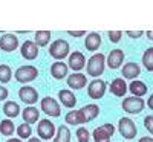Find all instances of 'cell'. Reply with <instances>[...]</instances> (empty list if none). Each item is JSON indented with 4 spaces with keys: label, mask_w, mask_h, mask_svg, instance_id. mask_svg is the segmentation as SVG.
Listing matches in <instances>:
<instances>
[{
    "label": "cell",
    "mask_w": 153,
    "mask_h": 142,
    "mask_svg": "<svg viewBox=\"0 0 153 142\" xmlns=\"http://www.w3.org/2000/svg\"><path fill=\"white\" fill-rule=\"evenodd\" d=\"M22 116H23V122L25 124H35L38 119H40V110L34 106H29V107H25V110L22 112Z\"/></svg>",
    "instance_id": "cell-22"
},
{
    "label": "cell",
    "mask_w": 153,
    "mask_h": 142,
    "mask_svg": "<svg viewBox=\"0 0 153 142\" xmlns=\"http://www.w3.org/2000/svg\"><path fill=\"white\" fill-rule=\"evenodd\" d=\"M3 113L6 115L8 119L17 118V116L22 113L19 102H16V101H5V104H3Z\"/></svg>",
    "instance_id": "cell-23"
},
{
    "label": "cell",
    "mask_w": 153,
    "mask_h": 142,
    "mask_svg": "<svg viewBox=\"0 0 153 142\" xmlns=\"http://www.w3.org/2000/svg\"><path fill=\"white\" fill-rule=\"evenodd\" d=\"M65 122H66V125H81V118H80L78 110L68 112L65 116Z\"/></svg>",
    "instance_id": "cell-30"
},
{
    "label": "cell",
    "mask_w": 153,
    "mask_h": 142,
    "mask_svg": "<svg viewBox=\"0 0 153 142\" xmlns=\"http://www.w3.org/2000/svg\"><path fill=\"white\" fill-rule=\"evenodd\" d=\"M124 57H126V54H124L123 49H113V50H110V54L106 57V66L109 69H113V70L120 69L123 66Z\"/></svg>",
    "instance_id": "cell-13"
},
{
    "label": "cell",
    "mask_w": 153,
    "mask_h": 142,
    "mask_svg": "<svg viewBox=\"0 0 153 142\" xmlns=\"http://www.w3.org/2000/svg\"><path fill=\"white\" fill-rule=\"evenodd\" d=\"M12 78V70L8 64H0V84H6Z\"/></svg>",
    "instance_id": "cell-31"
},
{
    "label": "cell",
    "mask_w": 153,
    "mask_h": 142,
    "mask_svg": "<svg viewBox=\"0 0 153 142\" xmlns=\"http://www.w3.org/2000/svg\"><path fill=\"white\" fill-rule=\"evenodd\" d=\"M8 96H9V90H8L5 86L0 84V101H5V99H8Z\"/></svg>",
    "instance_id": "cell-35"
},
{
    "label": "cell",
    "mask_w": 153,
    "mask_h": 142,
    "mask_svg": "<svg viewBox=\"0 0 153 142\" xmlns=\"http://www.w3.org/2000/svg\"><path fill=\"white\" fill-rule=\"evenodd\" d=\"M121 107L126 113H129V115H139L144 107H146V102L143 98H136V96H127L123 99L121 102Z\"/></svg>",
    "instance_id": "cell-4"
},
{
    "label": "cell",
    "mask_w": 153,
    "mask_h": 142,
    "mask_svg": "<svg viewBox=\"0 0 153 142\" xmlns=\"http://www.w3.org/2000/svg\"><path fill=\"white\" fill-rule=\"evenodd\" d=\"M78 113H80V118H81V124H87L94 121L95 118H98L100 115V106L98 104H86L83 106L81 109H78Z\"/></svg>",
    "instance_id": "cell-11"
},
{
    "label": "cell",
    "mask_w": 153,
    "mask_h": 142,
    "mask_svg": "<svg viewBox=\"0 0 153 142\" xmlns=\"http://www.w3.org/2000/svg\"><path fill=\"white\" fill-rule=\"evenodd\" d=\"M38 46L32 41V40H26L22 46H20V54L25 60H28V61H34L37 57H38Z\"/></svg>",
    "instance_id": "cell-16"
},
{
    "label": "cell",
    "mask_w": 153,
    "mask_h": 142,
    "mask_svg": "<svg viewBox=\"0 0 153 142\" xmlns=\"http://www.w3.org/2000/svg\"><path fill=\"white\" fill-rule=\"evenodd\" d=\"M28 142H42V139L40 138H31V139H28Z\"/></svg>",
    "instance_id": "cell-41"
},
{
    "label": "cell",
    "mask_w": 153,
    "mask_h": 142,
    "mask_svg": "<svg viewBox=\"0 0 153 142\" xmlns=\"http://www.w3.org/2000/svg\"><path fill=\"white\" fill-rule=\"evenodd\" d=\"M49 55L52 57L55 61H63L66 57L71 55V46L66 40L58 38V40L52 41L49 46Z\"/></svg>",
    "instance_id": "cell-2"
},
{
    "label": "cell",
    "mask_w": 153,
    "mask_h": 142,
    "mask_svg": "<svg viewBox=\"0 0 153 142\" xmlns=\"http://www.w3.org/2000/svg\"><path fill=\"white\" fill-rule=\"evenodd\" d=\"M66 83H68V87L74 89V90H81L84 89L89 83H87V76L81 72H74L72 75H69L66 78Z\"/></svg>",
    "instance_id": "cell-14"
},
{
    "label": "cell",
    "mask_w": 153,
    "mask_h": 142,
    "mask_svg": "<svg viewBox=\"0 0 153 142\" xmlns=\"http://www.w3.org/2000/svg\"><path fill=\"white\" fill-rule=\"evenodd\" d=\"M76 141L78 142H89L91 141V132L86 127H78L76 128Z\"/></svg>",
    "instance_id": "cell-32"
},
{
    "label": "cell",
    "mask_w": 153,
    "mask_h": 142,
    "mask_svg": "<svg viewBox=\"0 0 153 142\" xmlns=\"http://www.w3.org/2000/svg\"><path fill=\"white\" fill-rule=\"evenodd\" d=\"M147 89H149V87H147L143 81H139V80L132 81V83H130V86H129L130 93H132L133 96H136V98H143V96L147 93Z\"/></svg>",
    "instance_id": "cell-24"
},
{
    "label": "cell",
    "mask_w": 153,
    "mask_h": 142,
    "mask_svg": "<svg viewBox=\"0 0 153 142\" xmlns=\"http://www.w3.org/2000/svg\"><path fill=\"white\" fill-rule=\"evenodd\" d=\"M126 34L129 35L130 38H133V40H136V38H139V37H143V35H144L143 31H127Z\"/></svg>",
    "instance_id": "cell-36"
},
{
    "label": "cell",
    "mask_w": 153,
    "mask_h": 142,
    "mask_svg": "<svg viewBox=\"0 0 153 142\" xmlns=\"http://www.w3.org/2000/svg\"><path fill=\"white\" fill-rule=\"evenodd\" d=\"M107 35H109V40L112 43H118L121 40V37H123V32L121 31H109Z\"/></svg>",
    "instance_id": "cell-33"
},
{
    "label": "cell",
    "mask_w": 153,
    "mask_h": 142,
    "mask_svg": "<svg viewBox=\"0 0 153 142\" xmlns=\"http://www.w3.org/2000/svg\"><path fill=\"white\" fill-rule=\"evenodd\" d=\"M101 46V35L98 32H89L84 38V47L91 52H97Z\"/></svg>",
    "instance_id": "cell-21"
},
{
    "label": "cell",
    "mask_w": 153,
    "mask_h": 142,
    "mask_svg": "<svg viewBox=\"0 0 153 142\" xmlns=\"http://www.w3.org/2000/svg\"><path fill=\"white\" fill-rule=\"evenodd\" d=\"M104 69H106V55L101 54V52L94 54L86 63V72H87L89 76H92L94 80L100 78V76L103 75Z\"/></svg>",
    "instance_id": "cell-1"
},
{
    "label": "cell",
    "mask_w": 153,
    "mask_h": 142,
    "mask_svg": "<svg viewBox=\"0 0 153 142\" xmlns=\"http://www.w3.org/2000/svg\"><path fill=\"white\" fill-rule=\"evenodd\" d=\"M0 133L6 138H11L12 135L16 133V125L12 122V119H2L0 121Z\"/></svg>",
    "instance_id": "cell-27"
},
{
    "label": "cell",
    "mask_w": 153,
    "mask_h": 142,
    "mask_svg": "<svg viewBox=\"0 0 153 142\" xmlns=\"http://www.w3.org/2000/svg\"><path fill=\"white\" fill-rule=\"evenodd\" d=\"M58 99L61 102L63 107L66 109H74L76 106V96L74 95V92L71 89H63L58 92Z\"/></svg>",
    "instance_id": "cell-18"
},
{
    "label": "cell",
    "mask_w": 153,
    "mask_h": 142,
    "mask_svg": "<svg viewBox=\"0 0 153 142\" xmlns=\"http://www.w3.org/2000/svg\"><path fill=\"white\" fill-rule=\"evenodd\" d=\"M40 109L43 113H46L49 118H58L61 115V107L60 102L54 99L52 96H45L40 99Z\"/></svg>",
    "instance_id": "cell-5"
},
{
    "label": "cell",
    "mask_w": 153,
    "mask_h": 142,
    "mask_svg": "<svg viewBox=\"0 0 153 142\" xmlns=\"http://www.w3.org/2000/svg\"><path fill=\"white\" fill-rule=\"evenodd\" d=\"M123 76L126 80H132L135 81L139 75H141V67H139L138 63H126L123 66Z\"/></svg>",
    "instance_id": "cell-19"
},
{
    "label": "cell",
    "mask_w": 153,
    "mask_h": 142,
    "mask_svg": "<svg viewBox=\"0 0 153 142\" xmlns=\"http://www.w3.org/2000/svg\"><path fill=\"white\" fill-rule=\"evenodd\" d=\"M147 107L150 109V110H153V93L149 96V99H147Z\"/></svg>",
    "instance_id": "cell-38"
},
{
    "label": "cell",
    "mask_w": 153,
    "mask_h": 142,
    "mask_svg": "<svg viewBox=\"0 0 153 142\" xmlns=\"http://www.w3.org/2000/svg\"><path fill=\"white\" fill-rule=\"evenodd\" d=\"M16 132H17V136H19V139L20 141H28V139H31L32 136V127L29 125V124H20L17 128H16Z\"/></svg>",
    "instance_id": "cell-28"
},
{
    "label": "cell",
    "mask_w": 153,
    "mask_h": 142,
    "mask_svg": "<svg viewBox=\"0 0 153 142\" xmlns=\"http://www.w3.org/2000/svg\"><path fill=\"white\" fill-rule=\"evenodd\" d=\"M57 133V128L51 119H40L37 124V135L42 141H49L54 139Z\"/></svg>",
    "instance_id": "cell-6"
},
{
    "label": "cell",
    "mask_w": 153,
    "mask_h": 142,
    "mask_svg": "<svg viewBox=\"0 0 153 142\" xmlns=\"http://www.w3.org/2000/svg\"><path fill=\"white\" fill-rule=\"evenodd\" d=\"M138 142H153V138L152 136H144V138H141Z\"/></svg>",
    "instance_id": "cell-39"
},
{
    "label": "cell",
    "mask_w": 153,
    "mask_h": 142,
    "mask_svg": "<svg viewBox=\"0 0 153 142\" xmlns=\"http://www.w3.org/2000/svg\"><path fill=\"white\" fill-rule=\"evenodd\" d=\"M51 75H52V78L57 80V81H61L69 76V67L66 63L63 61H55L51 64Z\"/></svg>",
    "instance_id": "cell-17"
},
{
    "label": "cell",
    "mask_w": 153,
    "mask_h": 142,
    "mask_svg": "<svg viewBox=\"0 0 153 142\" xmlns=\"http://www.w3.org/2000/svg\"><path fill=\"white\" fill-rule=\"evenodd\" d=\"M71 130L66 124H63L57 128V133H55V138L52 139V142H71Z\"/></svg>",
    "instance_id": "cell-25"
},
{
    "label": "cell",
    "mask_w": 153,
    "mask_h": 142,
    "mask_svg": "<svg viewBox=\"0 0 153 142\" xmlns=\"http://www.w3.org/2000/svg\"><path fill=\"white\" fill-rule=\"evenodd\" d=\"M6 142H23V141H20L19 138H9Z\"/></svg>",
    "instance_id": "cell-40"
},
{
    "label": "cell",
    "mask_w": 153,
    "mask_h": 142,
    "mask_svg": "<svg viewBox=\"0 0 153 142\" xmlns=\"http://www.w3.org/2000/svg\"><path fill=\"white\" fill-rule=\"evenodd\" d=\"M19 98L22 99V102L28 104V107L37 104V101L40 99L37 89H34L32 86H23V87H20V90H19Z\"/></svg>",
    "instance_id": "cell-10"
},
{
    "label": "cell",
    "mask_w": 153,
    "mask_h": 142,
    "mask_svg": "<svg viewBox=\"0 0 153 142\" xmlns=\"http://www.w3.org/2000/svg\"><path fill=\"white\" fill-rule=\"evenodd\" d=\"M38 76V69L32 64H26V66H20L17 67V70L14 72V78L16 81L22 83V84H28L32 83L34 80H37Z\"/></svg>",
    "instance_id": "cell-3"
},
{
    "label": "cell",
    "mask_w": 153,
    "mask_h": 142,
    "mask_svg": "<svg viewBox=\"0 0 153 142\" xmlns=\"http://www.w3.org/2000/svg\"><path fill=\"white\" fill-rule=\"evenodd\" d=\"M107 83L101 78H95L87 84V95L91 99H101L106 95Z\"/></svg>",
    "instance_id": "cell-7"
},
{
    "label": "cell",
    "mask_w": 153,
    "mask_h": 142,
    "mask_svg": "<svg viewBox=\"0 0 153 142\" xmlns=\"http://www.w3.org/2000/svg\"><path fill=\"white\" fill-rule=\"evenodd\" d=\"M68 67L72 69L74 72H81L86 67V57L80 50H74L68 57Z\"/></svg>",
    "instance_id": "cell-12"
},
{
    "label": "cell",
    "mask_w": 153,
    "mask_h": 142,
    "mask_svg": "<svg viewBox=\"0 0 153 142\" xmlns=\"http://www.w3.org/2000/svg\"><path fill=\"white\" fill-rule=\"evenodd\" d=\"M51 37H52L51 31H37V32H35V40H34V43H35L38 47H45V46L49 44Z\"/></svg>",
    "instance_id": "cell-26"
},
{
    "label": "cell",
    "mask_w": 153,
    "mask_h": 142,
    "mask_svg": "<svg viewBox=\"0 0 153 142\" xmlns=\"http://www.w3.org/2000/svg\"><path fill=\"white\" fill-rule=\"evenodd\" d=\"M110 93L115 95V96H118V98H123L126 93H127V90H129V86L126 84V81L123 78H115L112 83H110Z\"/></svg>",
    "instance_id": "cell-20"
},
{
    "label": "cell",
    "mask_w": 153,
    "mask_h": 142,
    "mask_svg": "<svg viewBox=\"0 0 153 142\" xmlns=\"http://www.w3.org/2000/svg\"><path fill=\"white\" fill-rule=\"evenodd\" d=\"M19 47V38L16 34H3L0 37V49L3 52H14Z\"/></svg>",
    "instance_id": "cell-15"
},
{
    "label": "cell",
    "mask_w": 153,
    "mask_h": 142,
    "mask_svg": "<svg viewBox=\"0 0 153 142\" xmlns=\"http://www.w3.org/2000/svg\"><path fill=\"white\" fill-rule=\"evenodd\" d=\"M147 38H150V40H153V31H147Z\"/></svg>",
    "instance_id": "cell-42"
},
{
    "label": "cell",
    "mask_w": 153,
    "mask_h": 142,
    "mask_svg": "<svg viewBox=\"0 0 153 142\" xmlns=\"http://www.w3.org/2000/svg\"><path fill=\"white\" fill-rule=\"evenodd\" d=\"M143 66L147 72H153V47H147L143 54Z\"/></svg>",
    "instance_id": "cell-29"
},
{
    "label": "cell",
    "mask_w": 153,
    "mask_h": 142,
    "mask_svg": "<svg viewBox=\"0 0 153 142\" xmlns=\"http://www.w3.org/2000/svg\"><path fill=\"white\" fill-rule=\"evenodd\" d=\"M113 133H115L113 124H103L92 132V138L94 142H110Z\"/></svg>",
    "instance_id": "cell-9"
},
{
    "label": "cell",
    "mask_w": 153,
    "mask_h": 142,
    "mask_svg": "<svg viewBox=\"0 0 153 142\" xmlns=\"http://www.w3.org/2000/svg\"><path fill=\"white\" fill-rule=\"evenodd\" d=\"M68 34H69L71 37H76V38H80V37H84V35H86L84 31H68Z\"/></svg>",
    "instance_id": "cell-37"
},
{
    "label": "cell",
    "mask_w": 153,
    "mask_h": 142,
    "mask_svg": "<svg viewBox=\"0 0 153 142\" xmlns=\"http://www.w3.org/2000/svg\"><path fill=\"white\" fill-rule=\"evenodd\" d=\"M118 132L124 139H135L136 133H138V128L136 124L130 119V118H121L118 121Z\"/></svg>",
    "instance_id": "cell-8"
},
{
    "label": "cell",
    "mask_w": 153,
    "mask_h": 142,
    "mask_svg": "<svg viewBox=\"0 0 153 142\" xmlns=\"http://www.w3.org/2000/svg\"><path fill=\"white\" fill-rule=\"evenodd\" d=\"M144 127L150 135H153V115H149L144 118Z\"/></svg>",
    "instance_id": "cell-34"
}]
</instances>
